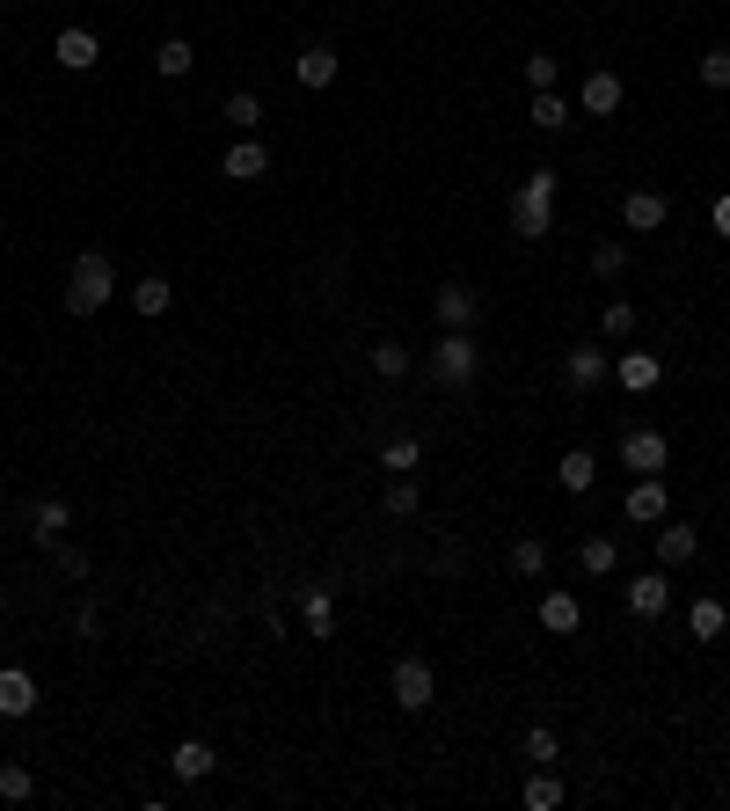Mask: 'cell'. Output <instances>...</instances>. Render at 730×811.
<instances>
[{"label": "cell", "mask_w": 730, "mask_h": 811, "mask_svg": "<svg viewBox=\"0 0 730 811\" xmlns=\"http://www.w3.org/2000/svg\"><path fill=\"white\" fill-rule=\"evenodd\" d=\"M613 380H621L629 395H650L657 380H665V359H657V351H621V366H613Z\"/></svg>", "instance_id": "obj_15"}, {"label": "cell", "mask_w": 730, "mask_h": 811, "mask_svg": "<svg viewBox=\"0 0 730 811\" xmlns=\"http://www.w3.org/2000/svg\"><path fill=\"white\" fill-rule=\"evenodd\" d=\"M708 220H716V234H723V242H730V191L716 197V205H708Z\"/></svg>", "instance_id": "obj_42"}, {"label": "cell", "mask_w": 730, "mask_h": 811, "mask_svg": "<svg viewBox=\"0 0 730 811\" xmlns=\"http://www.w3.org/2000/svg\"><path fill=\"white\" fill-rule=\"evenodd\" d=\"M169 767H175V783H205V775L219 767V753L205 746V738H183V746L169 753Z\"/></svg>", "instance_id": "obj_21"}, {"label": "cell", "mask_w": 730, "mask_h": 811, "mask_svg": "<svg viewBox=\"0 0 730 811\" xmlns=\"http://www.w3.org/2000/svg\"><path fill=\"white\" fill-rule=\"evenodd\" d=\"M511 234L519 242H540V234H556V169H534L511 197Z\"/></svg>", "instance_id": "obj_3"}, {"label": "cell", "mask_w": 730, "mask_h": 811, "mask_svg": "<svg viewBox=\"0 0 730 811\" xmlns=\"http://www.w3.org/2000/svg\"><path fill=\"white\" fill-rule=\"evenodd\" d=\"M665 512H672V491H665V475H635V491H629V519H635V526H657Z\"/></svg>", "instance_id": "obj_10"}, {"label": "cell", "mask_w": 730, "mask_h": 811, "mask_svg": "<svg viewBox=\"0 0 730 811\" xmlns=\"http://www.w3.org/2000/svg\"><path fill=\"white\" fill-rule=\"evenodd\" d=\"M51 556H59V570H66L73 585H88V578H96V564H88V548H73V541H51Z\"/></svg>", "instance_id": "obj_36"}, {"label": "cell", "mask_w": 730, "mask_h": 811, "mask_svg": "<svg viewBox=\"0 0 730 811\" xmlns=\"http://www.w3.org/2000/svg\"><path fill=\"white\" fill-rule=\"evenodd\" d=\"M577 621H584L577 592H540V629L548 637H577Z\"/></svg>", "instance_id": "obj_19"}, {"label": "cell", "mask_w": 730, "mask_h": 811, "mask_svg": "<svg viewBox=\"0 0 730 811\" xmlns=\"http://www.w3.org/2000/svg\"><path fill=\"white\" fill-rule=\"evenodd\" d=\"M534 124L540 132H562V124H570V102H562L556 88H534Z\"/></svg>", "instance_id": "obj_34"}, {"label": "cell", "mask_w": 730, "mask_h": 811, "mask_svg": "<svg viewBox=\"0 0 730 811\" xmlns=\"http://www.w3.org/2000/svg\"><path fill=\"white\" fill-rule=\"evenodd\" d=\"M424 373H431L438 388H475V373H483V344H475V329H446L431 351H424Z\"/></svg>", "instance_id": "obj_2"}, {"label": "cell", "mask_w": 730, "mask_h": 811, "mask_svg": "<svg viewBox=\"0 0 730 811\" xmlns=\"http://www.w3.org/2000/svg\"><path fill=\"white\" fill-rule=\"evenodd\" d=\"M694 74H702V88H716V96H723V88H730V51H723V45L702 51V66H694Z\"/></svg>", "instance_id": "obj_38"}, {"label": "cell", "mask_w": 730, "mask_h": 811, "mask_svg": "<svg viewBox=\"0 0 730 811\" xmlns=\"http://www.w3.org/2000/svg\"><path fill=\"white\" fill-rule=\"evenodd\" d=\"M665 220H672L665 191H629V197H621V227H629V234H657Z\"/></svg>", "instance_id": "obj_6"}, {"label": "cell", "mask_w": 730, "mask_h": 811, "mask_svg": "<svg viewBox=\"0 0 730 811\" xmlns=\"http://www.w3.org/2000/svg\"><path fill=\"white\" fill-rule=\"evenodd\" d=\"M650 534H657V564H665V570L694 564V548H702V534H694V526H680V519H657Z\"/></svg>", "instance_id": "obj_9"}, {"label": "cell", "mask_w": 730, "mask_h": 811, "mask_svg": "<svg viewBox=\"0 0 730 811\" xmlns=\"http://www.w3.org/2000/svg\"><path fill=\"white\" fill-rule=\"evenodd\" d=\"M51 59L66 66V74H88L102 59V45H96V29H59V45H51Z\"/></svg>", "instance_id": "obj_17"}, {"label": "cell", "mask_w": 730, "mask_h": 811, "mask_svg": "<svg viewBox=\"0 0 730 811\" xmlns=\"http://www.w3.org/2000/svg\"><path fill=\"white\" fill-rule=\"evenodd\" d=\"M132 307H139V315H169L175 286H169V278H139V286H132Z\"/></svg>", "instance_id": "obj_28"}, {"label": "cell", "mask_w": 730, "mask_h": 811, "mask_svg": "<svg viewBox=\"0 0 730 811\" xmlns=\"http://www.w3.org/2000/svg\"><path fill=\"white\" fill-rule=\"evenodd\" d=\"M621 96H629V88H621V74H607V66H592V74H584V88H577V102L592 110V118H613V110H621Z\"/></svg>", "instance_id": "obj_14"}, {"label": "cell", "mask_w": 730, "mask_h": 811, "mask_svg": "<svg viewBox=\"0 0 730 811\" xmlns=\"http://www.w3.org/2000/svg\"><path fill=\"white\" fill-rule=\"evenodd\" d=\"M599 337H607V344L635 337V307H629V300H607V307H599Z\"/></svg>", "instance_id": "obj_31"}, {"label": "cell", "mask_w": 730, "mask_h": 811, "mask_svg": "<svg viewBox=\"0 0 730 811\" xmlns=\"http://www.w3.org/2000/svg\"><path fill=\"white\" fill-rule=\"evenodd\" d=\"M300 629H307L315 643L337 637V600H329V585H307V592H300Z\"/></svg>", "instance_id": "obj_12"}, {"label": "cell", "mask_w": 730, "mask_h": 811, "mask_svg": "<svg viewBox=\"0 0 730 811\" xmlns=\"http://www.w3.org/2000/svg\"><path fill=\"white\" fill-rule=\"evenodd\" d=\"M388 694H394V710H431V694H438L431 665H424V658H394V673H388Z\"/></svg>", "instance_id": "obj_4"}, {"label": "cell", "mask_w": 730, "mask_h": 811, "mask_svg": "<svg viewBox=\"0 0 730 811\" xmlns=\"http://www.w3.org/2000/svg\"><path fill=\"white\" fill-rule=\"evenodd\" d=\"M556 483H562L570 497H584L592 483H599V453H592V446H570V453L556 461Z\"/></svg>", "instance_id": "obj_18"}, {"label": "cell", "mask_w": 730, "mask_h": 811, "mask_svg": "<svg viewBox=\"0 0 730 811\" xmlns=\"http://www.w3.org/2000/svg\"><path fill=\"white\" fill-rule=\"evenodd\" d=\"M686 629H694V643H716V637L730 629V607L716 600V592H702V600L686 607Z\"/></svg>", "instance_id": "obj_22"}, {"label": "cell", "mask_w": 730, "mask_h": 811, "mask_svg": "<svg viewBox=\"0 0 730 811\" xmlns=\"http://www.w3.org/2000/svg\"><path fill=\"white\" fill-rule=\"evenodd\" d=\"M219 175H234V183H256V175H270V147L256 140V132H242V140L227 147V161H219Z\"/></svg>", "instance_id": "obj_7"}, {"label": "cell", "mask_w": 730, "mask_h": 811, "mask_svg": "<svg viewBox=\"0 0 730 811\" xmlns=\"http://www.w3.org/2000/svg\"><path fill=\"white\" fill-rule=\"evenodd\" d=\"M191 66H197L191 37H161V45H154V74H161V81H183Z\"/></svg>", "instance_id": "obj_24"}, {"label": "cell", "mask_w": 730, "mask_h": 811, "mask_svg": "<svg viewBox=\"0 0 730 811\" xmlns=\"http://www.w3.org/2000/svg\"><path fill=\"white\" fill-rule=\"evenodd\" d=\"M373 373H380V380H402V373H410V344L380 337V344H373Z\"/></svg>", "instance_id": "obj_32"}, {"label": "cell", "mask_w": 730, "mask_h": 811, "mask_svg": "<svg viewBox=\"0 0 730 811\" xmlns=\"http://www.w3.org/2000/svg\"><path fill=\"white\" fill-rule=\"evenodd\" d=\"M380 512H388V519H416V512H424V491H416V475H394L388 497H380Z\"/></svg>", "instance_id": "obj_25"}, {"label": "cell", "mask_w": 730, "mask_h": 811, "mask_svg": "<svg viewBox=\"0 0 730 811\" xmlns=\"http://www.w3.org/2000/svg\"><path fill=\"white\" fill-rule=\"evenodd\" d=\"M29 534H37V541H45V548H51V541H66V526H73V505H66V497H37V505H29Z\"/></svg>", "instance_id": "obj_16"}, {"label": "cell", "mask_w": 730, "mask_h": 811, "mask_svg": "<svg viewBox=\"0 0 730 811\" xmlns=\"http://www.w3.org/2000/svg\"><path fill=\"white\" fill-rule=\"evenodd\" d=\"M110 300H118V264H110L102 249H81L73 270H66V307L73 315H102Z\"/></svg>", "instance_id": "obj_1"}, {"label": "cell", "mask_w": 730, "mask_h": 811, "mask_svg": "<svg viewBox=\"0 0 730 811\" xmlns=\"http://www.w3.org/2000/svg\"><path fill=\"white\" fill-rule=\"evenodd\" d=\"M577 564H584V578H613V564H621V548H613L607 534H592V541L577 548Z\"/></svg>", "instance_id": "obj_27"}, {"label": "cell", "mask_w": 730, "mask_h": 811, "mask_svg": "<svg viewBox=\"0 0 730 811\" xmlns=\"http://www.w3.org/2000/svg\"><path fill=\"white\" fill-rule=\"evenodd\" d=\"M672 607V585H665V570H643V578H629V615L635 621H657Z\"/></svg>", "instance_id": "obj_8"}, {"label": "cell", "mask_w": 730, "mask_h": 811, "mask_svg": "<svg viewBox=\"0 0 730 811\" xmlns=\"http://www.w3.org/2000/svg\"><path fill=\"white\" fill-rule=\"evenodd\" d=\"M526 81H534V88H556V59H526Z\"/></svg>", "instance_id": "obj_41"}, {"label": "cell", "mask_w": 730, "mask_h": 811, "mask_svg": "<svg viewBox=\"0 0 730 811\" xmlns=\"http://www.w3.org/2000/svg\"><path fill=\"white\" fill-rule=\"evenodd\" d=\"M227 124H234V132H256V124H264V96H256V88H234V96H227Z\"/></svg>", "instance_id": "obj_29"}, {"label": "cell", "mask_w": 730, "mask_h": 811, "mask_svg": "<svg viewBox=\"0 0 730 811\" xmlns=\"http://www.w3.org/2000/svg\"><path fill=\"white\" fill-rule=\"evenodd\" d=\"M0 797H8V804H29V797H37V775H29V767H0Z\"/></svg>", "instance_id": "obj_37"}, {"label": "cell", "mask_w": 730, "mask_h": 811, "mask_svg": "<svg viewBox=\"0 0 730 811\" xmlns=\"http://www.w3.org/2000/svg\"><path fill=\"white\" fill-rule=\"evenodd\" d=\"M438 322H446V329H475V315H483V293H475V286H438Z\"/></svg>", "instance_id": "obj_13"}, {"label": "cell", "mask_w": 730, "mask_h": 811, "mask_svg": "<svg viewBox=\"0 0 730 811\" xmlns=\"http://www.w3.org/2000/svg\"><path fill=\"white\" fill-rule=\"evenodd\" d=\"M292 81H300V88H329V81H337V51H329V45H307L300 59H292Z\"/></svg>", "instance_id": "obj_23"}, {"label": "cell", "mask_w": 730, "mask_h": 811, "mask_svg": "<svg viewBox=\"0 0 730 811\" xmlns=\"http://www.w3.org/2000/svg\"><path fill=\"white\" fill-rule=\"evenodd\" d=\"M621 270H629V249H621V242H599V249H592V278H599V286H613Z\"/></svg>", "instance_id": "obj_35"}, {"label": "cell", "mask_w": 730, "mask_h": 811, "mask_svg": "<svg viewBox=\"0 0 730 811\" xmlns=\"http://www.w3.org/2000/svg\"><path fill=\"white\" fill-rule=\"evenodd\" d=\"M37 710V680L23 665H0V716H29Z\"/></svg>", "instance_id": "obj_20"}, {"label": "cell", "mask_w": 730, "mask_h": 811, "mask_svg": "<svg viewBox=\"0 0 730 811\" xmlns=\"http://www.w3.org/2000/svg\"><path fill=\"white\" fill-rule=\"evenodd\" d=\"M73 637H81V643L102 637V607H96V600H81V607H73Z\"/></svg>", "instance_id": "obj_40"}, {"label": "cell", "mask_w": 730, "mask_h": 811, "mask_svg": "<svg viewBox=\"0 0 730 811\" xmlns=\"http://www.w3.org/2000/svg\"><path fill=\"white\" fill-rule=\"evenodd\" d=\"M562 380H570L577 395H592L599 380H607V351H599V344H577V351H562Z\"/></svg>", "instance_id": "obj_11"}, {"label": "cell", "mask_w": 730, "mask_h": 811, "mask_svg": "<svg viewBox=\"0 0 730 811\" xmlns=\"http://www.w3.org/2000/svg\"><path fill=\"white\" fill-rule=\"evenodd\" d=\"M556 753H562V738L548 731V724H534V731H526V761H534V767H548Z\"/></svg>", "instance_id": "obj_39"}, {"label": "cell", "mask_w": 730, "mask_h": 811, "mask_svg": "<svg viewBox=\"0 0 730 811\" xmlns=\"http://www.w3.org/2000/svg\"><path fill=\"white\" fill-rule=\"evenodd\" d=\"M416 461H424V439H410V432L380 446V468H388V475H416Z\"/></svg>", "instance_id": "obj_26"}, {"label": "cell", "mask_w": 730, "mask_h": 811, "mask_svg": "<svg viewBox=\"0 0 730 811\" xmlns=\"http://www.w3.org/2000/svg\"><path fill=\"white\" fill-rule=\"evenodd\" d=\"M519 797H526V811H556V804H562V783H556V775H548V767H534Z\"/></svg>", "instance_id": "obj_30"}, {"label": "cell", "mask_w": 730, "mask_h": 811, "mask_svg": "<svg viewBox=\"0 0 730 811\" xmlns=\"http://www.w3.org/2000/svg\"><path fill=\"white\" fill-rule=\"evenodd\" d=\"M665 461H672V446H665V432H650V424H635V432H621V468H635V475H665Z\"/></svg>", "instance_id": "obj_5"}, {"label": "cell", "mask_w": 730, "mask_h": 811, "mask_svg": "<svg viewBox=\"0 0 730 811\" xmlns=\"http://www.w3.org/2000/svg\"><path fill=\"white\" fill-rule=\"evenodd\" d=\"M511 570H519V578H540V570H548V541H511Z\"/></svg>", "instance_id": "obj_33"}]
</instances>
